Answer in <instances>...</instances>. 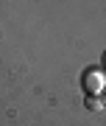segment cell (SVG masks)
I'll use <instances>...</instances> for the list:
<instances>
[{"instance_id": "obj_1", "label": "cell", "mask_w": 106, "mask_h": 126, "mask_svg": "<svg viewBox=\"0 0 106 126\" xmlns=\"http://www.w3.org/2000/svg\"><path fill=\"white\" fill-rule=\"evenodd\" d=\"M98 87H103V79H101V76H98ZM87 90H89V93L95 90V73H87Z\"/></svg>"}, {"instance_id": "obj_3", "label": "cell", "mask_w": 106, "mask_h": 126, "mask_svg": "<svg viewBox=\"0 0 106 126\" xmlns=\"http://www.w3.org/2000/svg\"><path fill=\"white\" fill-rule=\"evenodd\" d=\"M103 104H106V95H103Z\"/></svg>"}, {"instance_id": "obj_2", "label": "cell", "mask_w": 106, "mask_h": 126, "mask_svg": "<svg viewBox=\"0 0 106 126\" xmlns=\"http://www.w3.org/2000/svg\"><path fill=\"white\" fill-rule=\"evenodd\" d=\"M103 67H106V53H103Z\"/></svg>"}]
</instances>
